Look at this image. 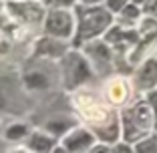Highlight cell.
<instances>
[{
  "label": "cell",
  "instance_id": "obj_6",
  "mask_svg": "<svg viewBox=\"0 0 157 153\" xmlns=\"http://www.w3.org/2000/svg\"><path fill=\"white\" fill-rule=\"evenodd\" d=\"M36 60V67H26L24 73L20 75V81L28 91H48L52 87V75L48 73L51 60Z\"/></svg>",
  "mask_w": 157,
  "mask_h": 153
},
{
  "label": "cell",
  "instance_id": "obj_12",
  "mask_svg": "<svg viewBox=\"0 0 157 153\" xmlns=\"http://www.w3.org/2000/svg\"><path fill=\"white\" fill-rule=\"evenodd\" d=\"M83 55L87 56L89 63H95V65H107L111 60V51H109V44L101 40H93L87 42L83 47Z\"/></svg>",
  "mask_w": 157,
  "mask_h": 153
},
{
  "label": "cell",
  "instance_id": "obj_21",
  "mask_svg": "<svg viewBox=\"0 0 157 153\" xmlns=\"http://www.w3.org/2000/svg\"><path fill=\"white\" fill-rule=\"evenodd\" d=\"M52 153H69V151H67V149H63V147H60V143H59V147H56Z\"/></svg>",
  "mask_w": 157,
  "mask_h": 153
},
{
  "label": "cell",
  "instance_id": "obj_17",
  "mask_svg": "<svg viewBox=\"0 0 157 153\" xmlns=\"http://www.w3.org/2000/svg\"><path fill=\"white\" fill-rule=\"evenodd\" d=\"M111 153H135V151H133V149H131L127 143H119V145H115V147H113Z\"/></svg>",
  "mask_w": 157,
  "mask_h": 153
},
{
  "label": "cell",
  "instance_id": "obj_13",
  "mask_svg": "<svg viewBox=\"0 0 157 153\" xmlns=\"http://www.w3.org/2000/svg\"><path fill=\"white\" fill-rule=\"evenodd\" d=\"M107 99L113 105H123L129 99V85L125 79H113L107 85Z\"/></svg>",
  "mask_w": 157,
  "mask_h": 153
},
{
  "label": "cell",
  "instance_id": "obj_1",
  "mask_svg": "<svg viewBox=\"0 0 157 153\" xmlns=\"http://www.w3.org/2000/svg\"><path fill=\"white\" fill-rule=\"evenodd\" d=\"M75 18H77V30H75L73 47H85L93 42L99 34L107 33L111 26V12L105 6H83L75 4Z\"/></svg>",
  "mask_w": 157,
  "mask_h": 153
},
{
  "label": "cell",
  "instance_id": "obj_16",
  "mask_svg": "<svg viewBox=\"0 0 157 153\" xmlns=\"http://www.w3.org/2000/svg\"><path fill=\"white\" fill-rule=\"evenodd\" d=\"M135 153H157V137L141 139L135 145Z\"/></svg>",
  "mask_w": 157,
  "mask_h": 153
},
{
  "label": "cell",
  "instance_id": "obj_14",
  "mask_svg": "<svg viewBox=\"0 0 157 153\" xmlns=\"http://www.w3.org/2000/svg\"><path fill=\"white\" fill-rule=\"evenodd\" d=\"M137 83L141 89H151L157 83V60H145L137 73Z\"/></svg>",
  "mask_w": 157,
  "mask_h": 153
},
{
  "label": "cell",
  "instance_id": "obj_23",
  "mask_svg": "<svg viewBox=\"0 0 157 153\" xmlns=\"http://www.w3.org/2000/svg\"><path fill=\"white\" fill-rule=\"evenodd\" d=\"M4 10H6V4H4V2H0V14L4 12Z\"/></svg>",
  "mask_w": 157,
  "mask_h": 153
},
{
  "label": "cell",
  "instance_id": "obj_19",
  "mask_svg": "<svg viewBox=\"0 0 157 153\" xmlns=\"http://www.w3.org/2000/svg\"><path fill=\"white\" fill-rule=\"evenodd\" d=\"M89 153H111V151H109V147L103 143V145H95V147H93Z\"/></svg>",
  "mask_w": 157,
  "mask_h": 153
},
{
  "label": "cell",
  "instance_id": "obj_3",
  "mask_svg": "<svg viewBox=\"0 0 157 153\" xmlns=\"http://www.w3.org/2000/svg\"><path fill=\"white\" fill-rule=\"evenodd\" d=\"M75 30H77V18L69 8H48L42 20V33L44 36L65 40L73 44Z\"/></svg>",
  "mask_w": 157,
  "mask_h": 153
},
{
  "label": "cell",
  "instance_id": "obj_15",
  "mask_svg": "<svg viewBox=\"0 0 157 153\" xmlns=\"http://www.w3.org/2000/svg\"><path fill=\"white\" fill-rule=\"evenodd\" d=\"M28 133H30V129H28L26 123H20V121H14V123H10L8 127L4 129V139L6 141H24L28 137Z\"/></svg>",
  "mask_w": 157,
  "mask_h": 153
},
{
  "label": "cell",
  "instance_id": "obj_9",
  "mask_svg": "<svg viewBox=\"0 0 157 153\" xmlns=\"http://www.w3.org/2000/svg\"><path fill=\"white\" fill-rule=\"evenodd\" d=\"M6 12L14 22H36L44 20L46 10L42 4H33V2H6Z\"/></svg>",
  "mask_w": 157,
  "mask_h": 153
},
{
  "label": "cell",
  "instance_id": "obj_2",
  "mask_svg": "<svg viewBox=\"0 0 157 153\" xmlns=\"http://www.w3.org/2000/svg\"><path fill=\"white\" fill-rule=\"evenodd\" d=\"M93 77V67L87 60V56L78 51H69L67 56L59 63V83L67 89V91H75V89L83 87L89 83Z\"/></svg>",
  "mask_w": 157,
  "mask_h": 153
},
{
  "label": "cell",
  "instance_id": "obj_7",
  "mask_svg": "<svg viewBox=\"0 0 157 153\" xmlns=\"http://www.w3.org/2000/svg\"><path fill=\"white\" fill-rule=\"evenodd\" d=\"M69 42L65 40H56V38L51 36H40L34 44V59H40V60H63L69 52Z\"/></svg>",
  "mask_w": 157,
  "mask_h": 153
},
{
  "label": "cell",
  "instance_id": "obj_20",
  "mask_svg": "<svg viewBox=\"0 0 157 153\" xmlns=\"http://www.w3.org/2000/svg\"><path fill=\"white\" fill-rule=\"evenodd\" d=\"M149 101H151L149 105L155 109V123H157V93H151V95H149Z\"/></svg>",
  "mask_w": 157,
  "mask_h": 153
},
{
  "label": "cell",
  "instance_id": "obj_5",
  "mask_svg": "<svg viewBox=\"0 0 157 153\" xmlns=\"http://www.w3.org/2000/svg\"><path fill=\"white\" fill-rule=\"evenodd\" d=\"M75 107H77V111L81 113V117L83 119H87L89 123L93 125V129H103L105 125H109V123H113V115L111 111L107 109L105 105H101L99 101H95V99L91 97V95H77L75 97Z\"/></svg>",
  "mask_w": 157,
  "mask_h": 153
},
{
  "label": "cell",
  "instance_id": "obj_22",
  "mask_svg": "<svg viewBox=\"0 0 157 153\" xmlns=\"http://www.w3.org/2000/svg\"><path fill=\"white\" fill-rule=\"evenodd\" d=\"M10 153H30V151H26V149H12Z\"/></svg>",
  "mask_w": 157,
  "mask_h": 153
},
{
  "label": "cell",
  "instance_id": "obj_4",
  "mask_svg": "<svg viewBox=\"0 0 157 153\" xmlns=\"http://www.w3.org/2000/svg\"><path fill=\"white\" fill-rule=\"evenodd\" d=\"M153 123L151 105L139 101L133 109L123 113V137L125 141H137Z\"/></svg>",
  "mask_w": 157,
  "mask_h": 153
},
{
  "label": "cell",
  "instance_id": "obj_8",
  "mask_svg": "<svg viewBox=\"0 0 157 153\" xmlns=\"http://www.w3.org/2000/svg\"><path fill=\"white\" fill-rule=\"evenodd\" d=\"M95 145H97L95 133L91 129H85V127H77L67 137L60 139V147L67 149L69 153H89Z\"/></svg>",
  "mask_w": 157,
  "mask_h": 153
},
{
  "label": "cell",
  "instance_id": "obj_10",
  "mask_svg": "<svg viewBox=\"0 0 157 153\" xmlns=\"http://www.w3.org/2000/svg\"><path fill=\"white\" fill-rule=\"evenodd\" d=\"M77 127L78 125H77V121H75L73 117L55 115V117H51V119H46L44 123H42V127H38V129H42L44 133H48L51 137H55V139L60 143V139L67 137V135H69L73 129H77Z\"/></svg>",
  "mask_w": 157,
  "mask_h": 153
},
{
  "label": "cell",
  "instance_id": "obj_11",
  "mask_svg": "<svg viewBox=\"0 0 157 153\" xmlns=\"http://www.w3.org/2000/svg\"><path fill=\"white\" fill-rule=\"evenodd\" d=\"M56 147H59V141L42 129H33L24 139V149L30 153H52Z\"/></svg>",
  "mask_w": 157,
  "mask_h": 153
},
{
  "label": "cell",
  "instance_id": "obj_18",
  "mask_svg": "<svg viewBox=\"0 0 157 153\" xmlns=\"http://www.w3.org/2000/svg\"><path fill=\"white\" fill-rule=\"evenodd\" d=\"M8 97H6V87L2 85V81H0V109H4L6 105H8Z\"/></svg>",
  "mask_w": 157,
  "mask_h": 153
}]
</instances>
